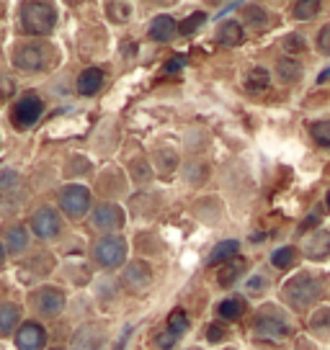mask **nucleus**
Returning a JSON list of instances; mask_svg holds the SVG:
<instances>
[{
  "mask_svg": "<svg viewBox=\"0 0 330 350\" xmlns=\"http://www.w3.org/2000/svg\"><path fill=\"white\" fill-rule=\"evenodd\" d=\"M281 294H284V299L289 301L292 309L305 312V309H309L315 301H320V296H322V281H320L318 275L299 273L281 288Z\"/></svg>",
  "mask_w": 330,
  "mask_h": 350,
  "instance_id": "nucleus-1",
  "label": "nucleus"
},
{
  "mask_svg": "<svg viewBox=\"0 0 330 350\" xmlns=\"http://www.w3.org/2000/svg\"><path fill=\"white\" fill-rule=\"evenodd\" d=\"M21 23L29 33H49L57 23V11L49 3H23Z\"/></svg>",
  "mask_w": 330,
  "mask_h": 350,
  "instance_id": "nucleus-2",
  "label": "nucleus"
},
{
  "mask_svg": "<svg viewBox=\"0 0 330 350\" xmlns=\"http://www.w3.org/2000/svg\"><path fill=\"white\" fill-rule=\"evenodd\" d=\"M286 335H289V322H286L284 312L276 306H264L258 319H255V338L279 342Z\"/></svg>",
  "mask_w": 330,
  "mask_h": 350,
  "instance_id": "nucleus-3",
  "label": "nucleus"
},
{
  "mask_svg": "<svg viewBox=\"0 0 330 350\" xmlns=\"http://www.w3.org/2000/svg\"><path fill=\"white\" fill-rule=\"evenodd\" d=\"M49 59H52V49L47 46V44H23L18 46V52H16V67H21V70H45L49 65Z\"/></svg>",
  "mask_w": 330,
  "mask_h": 350,
  "instance_id": "nucleus-4",
  "label": "nucleus"
},
{
  "mask_svg": "<svg viewBox=\"0 0 330 350\" xmlns=\"http://www.w3.org/2000/svg\"><path fill=\"white\" fill-rule=\"evenodd\" d=\"M93 258H96L99 265H103V268H116V265H121L124 258H127V242L121 240V237H103V240L96 242Z\"/></svg>",
  "mask_w": 330,
  "mask_h": 350,
  "instance_id": "nucleus-5",
  "label": "nucleus"
},
{
  "mask_svg": "<svg viewBox=\"0 0 330 350\" xmlns=\"http://www.w3.org/2000/svg\"><path fill=\"white\" fill-rule=\"evenodd\" d=\"M42 111H45L42 98L29 93V96H23V98L16 103V109H13V124H16L18 129H29V126H34V124L39 121Z\"/></svg>",
  "mask_w": 330,
  "mask_h": 350,
  "instance_id": "nucleus-6",
  "label": "nucleus"
},
{
  "mask_svg": "<svg viewBox=\"0 0 330 350\" xmlns=\"http://www.w3.org/2000/svg\"><path fill=\"white\" fill-rule=\"evenodd\" d=\"M60 204L67 217H83L90 206V191L83 186H67L60 193Z\"/></svg>",
  "mask_w": 330,
  "mask_h": 350,
  "instance_id": "nucleus-7",
  "label": "nucleus"
},
{
  "mask_svg": "<svg viewBox=\"0 0 330 350\" xmlns=\"http://www.w3.org/2000/svg\"><path fill=\"white\" fill-rule=\"evenodd\" d=\"M31 227H34V232H36L39 237L49 240V237H55L57 232H60V217H57L55 208L45 206V208H39V211L34 214Z\"/></svg>",
  "mask_w": 330,
  "mask_h": 350,
  "instance_id": "nucleus-8",
  "label": "nucleus"
},
{
  "mask_svg": "<svg viewBox=\"0 0 330 350\" xmlns=\"http://www.w3.org/2000/svg\"><path fill=\"white\" fill-rule=\"evenodd\" d=\"M121 224H124V214L114 204H103V206H99L93 211V227L96 230L111 232V230H119Z\"/></svg>",
  "mask_w": 330,
  "mask_h": 350,
  "instance_id": "nucleus-9",
  "label": "nucleus"
},
{
  "mask_svg": "<svg viewBox=\"0 0 330 350\" xmlns=\"http://www.w3.org/2000/svg\"><path fill=\"white\" fill-rule=\"evenodd\" d=\"M47 342V332L39 325H34V322H26L21 329H18V335H16V345L18 350H42Z\"/></svg>",
  "mask_w": 330,
  "mask_h": 350,
  "instance_id": "nucleus-10",
  "label": "nucleus"
},
{
  "mask_svg": "<svg viewBox=\"0 0 330 350\" xmlns=\"http://www.w3.org/2000/svg\"><path fill=\"white\" fill-rule=\"evenodd\" d=\"M34 301H36V309L47 314V317H52L57 312H62V306H65V296L62 291H57V288H42L39 294L34 296Z\"/></svg>",
  "mask_w": 330,
  "mask_h": 350,
  "instance_id": "nucleus-11",
  "label": "nucleus"
},
{
  "mask_svg": "<svg viewBox=\"0 0 330 350\" xmlns=\"http://www.w3.org/2000/svg\"><path fill=\"white\" fill-rule=\"evenodd\" d=\"M124 284L129 286L132 291H142L150 286V268L144 265L142 260H134L127 265V271H124Z\"/></svg>",
  "mask_w": 330,
  "mask_h": 350,
  "instance_id": "nucleus-12",
  "label": "nucleus"
},
{
  "mask_svg": "<svg viewBox=\"0 0 330 350\" xmlns=\"http://www.w3.org/2000/svg\"><path fill=\"white\" fill-rule=\"evenodd\" d=\"M73 348L75 350H103V332L101 327H88L77 329L75 338H73Z\"/></svg>",
  "mask_w": 330,
  "mask_h": 350,
  "instance_id": "nucleus-13",
  "label": "nucleus"
},
{
  "mask_svg": "<svg viewBox=\"0 0 330 350\" xmlns=\"http://www.w3.org/2000/svg\"><path fill=\"white\" fill-rule=\"evenodd\" d=\"M101 85H103V72H101L99 67H88L77 77V93L80 96H93V93L101 90Z\"/></svg>",
  "mask_w": 330,
  "mask_h": 350,
  "instance_id": "nucleus-14",
  "label": "nucleus"
},
{
  "mask_svg": "<svg viewBox=\"0 0 330 350\" xmlns=\"http://www.w3.org/2000/svg\"><path fill=\"white\" fill-rule=\"evenodd\" d=\"M305 252L312 260H322L330 255V232H315L309 234V240L305 242Z\"/></svg>",
  "mask_w": 330,
  "mask_h": 350,
  "instance_id": "nucleus-15",
  "label": "nucleus"
},
{
  "mask_svg": "<svg viewBox=\"0 0 330 350\" xmlns=\"http://www.w3.org/2000/svg\"><path fill=\"white\" fill-rule=\"evenodd\" d=\"M178 31V23L173 16H157L153 23H150V36L155 42H170Z\"/></svg>",
  "mask_w": 330,
  "mask_h": 350,
  "instance_id": "nucleus-16",
  "label": "nucleus"
},
{
  "mask_svg": "<svg viewBox=\"0 0 330 350\" xmlns=\"http://www.w3.org/2000/svg\"><path fill=\"white\" fill-rule=\"evenodd\" d=\"M238 240H225V242H220L214 250L210 252V265H220V262H225V260H232L235 255H238Z\"/></svg>",
  "mask_w": 330,
  "mask_h": 350,
  "instance_id": "nucleus-17",
  "label": "nucleus"
},
{
  "mask_svg": "<svg viewBox=\"0 0 330 350\" xmlns=\"http://www.w3.org/2000/svg\"><path fill=\"white\" fill-rule=\"evenodd\" d=\"M242 273H245V260H242V258H232V260H227V265L220 271V284L232 286Z\"/></svg>",
  "mask_w": 330,
  "mask_h": 350,
  "instance_id": "nucleus-18",
  "label": "nucleus"
},
{
  "mask_svg": "<svg viewBox=\"0 0 330 350\" xmlns=\"http://www.w3.org/2000/svg\"><path fill=\"white\" fill-rule=\"evenodd\" d=\"M18 306L16 304H0V335H8L16 322H18Z\"/></svg>",
  "mask_w": 330,
  "mask_h": 350,
  "instance_id": "nucleus-19",
  "label": "nucleus"
},
{
  "mask_svg": "<svg viewBox=\"0 0 330 350\" xmlns=\"http://www.w3.org/2000/svg\"><path fill=\"white\" fill-rule=\"evenodd\" d=\"M26 242H29V234H26V230L23 227H8L5 230V245H8V250L11 252H21L23 247H26Z\"/></svg>",
  "mask_w": 330,
  "mask_h": 350,
  "instance_id": "nucleus-20",
  "label": "nucleus"
},
{
  "mask_svg": "<svg viewBox=\"0 0 330 350\" xmlns=\"http://www.w3.org/2000/svg\"><path fill=\"white\" fill-rule=\"evenodd\" d=\"M276 70H279V75H281V80H284V83H297L299 75H302V65H299L297 59H289V57H286V59H281Z\"/></svg>",
  "mask_w": 330,
  "mask_h": 350,
  "instance_id": "nucleus-21",
  "label": "nucleus"
},
{
  "mask_svg": "<svg viewBox=\"0 0 330 350\" xmlns=\"http://www.w3.org/2000/svg\"><path fill=\"white\" fill-rule=\"evenodd\" d=\"M242 312H245V301L238 299V296L225 299V301L220 304V317L222 319H238V317H242Z\"/></svg>",
  "mask_w": 330,
  "mask_h": 350,
  "instance_id": "nucleus-22",
  "label": "nucleus"
},
{
  "mask_svg": "<svg viewBox=\"0 0 330 350\" xmlns=\"http://www.w3.org/2000/svg\"><path fill=\"white\" fill-rule=\"evenodd\" d=\"M220 42L227 44V46H235V44L242 42V26L235 21H227L220 29Z\"/></svg>",
  "mask_w": 330,
  "mask_h": 350,
  "instance_id": "nucleus-23",
  "label": "nucleus"
},
{
  "mask_svg": "<svg viewBox=\"0 0 330 350\" xmlns=\"http://www.w3.org/2000/svg\"><path fill=\"white\" fill-rule=\"evenodd\" d=\"M188 329V319H186V314L181 312V309H176L170 317H168V332L173 335V338H181L183 332Z\"/></svg>",
  "mask_w": 330,
  "mask_h": 350,
  "instance_id": "nucleus-24",
  "label": "nucleus"
},
{
  "mask_svg": "<svg viewBox=\"0 0 330 350\" xmlns=\"http://www.w3.org/2000/svg\"><path fill=\"white\" fill-rule=\"evenodd\" d=\"M309 134L315 137L318 144L330 147V121H315V124H309Z\"/></svg>",
  "mask_w": 330,
  "mask_h": 350,
  "instance_id": "nucleus-25",
  "label": "nucleus"
},
{
  "mask_svg": "<svg viewBox=\"0 0 330 350\" xmlns=\"http://www.w3.org/2000/svg\"><path fill=\"white\" fill-rule=\"evenodd\" d=\"M271 260H274L276 268H289V265L297 262V250L294 247H281V250H276L271 255Z\"/></svg>",
  "mask_w": 330,
  "mask_h": 350,
  "instance_id": "nucleus-26",
  "label": "nucleus"
},
{
  "mask_svg": "<svg viewBox=\"0 0 330 350\" xmlns=\"http://www.w3.org/2000/svg\"><path fill=\"white\" fill-rule=\"evenodd\" d=\"M245 88L248 90H264V88H268V72L261 70V67H255L253 72L245 77Z\"/></svg>",
  "mask_w": 330,
  "mask_h": 350,
  "instance_id": "nucleus-27",
  "label": "nucleus"
},
{
  "mask_svg": "<svg viewBox=\"0 0 330 350\" xmlns=\"http://www.w3.org/2000/svg\"><path fill=\"white\" fill-rule=\"evenodd\" d=\"M294 16H297L299 21H307V18H312V16H318L320 11V3L318 0H309V3H294Z\"/></svg>",
  "mask_w": 330,
  "mask_h": 350,
  "instance_id": "nucleus-28",
  "label": "nucleus"
},
{
  "mask_svg": "<svg viewBox=\"0 0 330 350\" xmlns=\"http://www.w3.org/2000/svg\"><path fill=\"white\" fill-rule=\"evenodd\" d=\"M248 23H253V26H264L266 21H268V13L261 8V5H248Z\"/></svg>",
  "mask_w": 330,
  "mask_h": 350,
  "instance_id": "nucleus-29",
  "label": "nucleus"
},
{
  "mask_svg": "<svg viewBox=\"0 0 330 350\" xmlns=\"http://www.w3.org/2000/svg\"><path fill=\"white\" fill-rule=\"evenodd\" d=\"M245 288H248V294H261V291H266L268 288V281H266V275L255 273L248 284H245Z\"/></svg>",
  "mask_w": 330,
  "mask_h": 350,
  "instance_id": "nucleus-30",
  "label": "nucleus"
},
{
  "mask_svg": "<svg viewBox=\"0 0 330 350\" xmlns=\"http://www.w3.org/2000/svg\"><path fill=\"white\" fill-rule=\"evenodd\" d=\"M109 11L114 21H127L129 18V5L127 3H109Z\"/></svg>",
  "mask_w": 330,
  "mask_h": 350,
  "instance_id": "nucleus-31",
  "label": "nucleus"
},
{
  "mask_svg": "<svg viewBox=\"0 0 330 350\" xmlns=\"http://www.w3.org/2000/svg\"><path fill=\"white\" fill-rule=\"evenodd\" d=\"M312 329H318V332L330 329V309H322V312H318V314L312 317Z\"/></svg>",
  "mask_w": 330,
  "mask_h": 350,
  "instance_id": "nucleus-32",
  "label": "nucleus"
},
{
  "mask_svg": "<svg viewBox=\"0 0 330 350\" xmlns=\"http://www.w3.org/2000/svg\"><path fill=\"white\" fill-rule=\"evenodd\" d=\"M201 21H207V13H194V16H191L186 23H183V33H194V31H196V26Z\"/></svg>",
  "mask_w": 330,
  "mask_h": 350,
  "instance_id": "nucleus-33",
  "label": "nucleus"
},
{
  "mask_svg": "<svg viewBox=\"0 0 330 350\" xmlns=\"http://www.w3.org/2000/svg\"><path fill=\"white\" fill-rule=\"evenodd\" d=\"M284 46H286V52H289V55H297L299 49L305 46V42H302V36H297V33H292V36H289V39L284 42Z\"/></svg>",
  "mask_w": 330,
  "mask_h": 350,
  "instance_id": "nucleus-34",
  "label": "nucleus"
},
{
  "mask_svg": "<svg viewBox=\"0 0 330 350\" xmlns=\"http://www.w3.org/2000/svg\"><path fill=\"white\" fill-rule=\"evenodd\" d=\"M318 46H320V52L330 55V23L322 26V31H320V36H318Z\"/></svg>",
  "mask_w": 330,
  "mask_h": 350,
  "instance_id": "nucleus-35",
  "label": "nucleus"
},
{
  "mask_svg": "<svg viewBox=\"0 0 330 350\" xmlns=\"http://www.w3.org/2000/svg\"><path fill=\"white\" fill-rule=\"evenodd\" d=\"M16 178H18V175L13 173V170H3V173H0V191L16 186Z\"/></svg>",
  "mask_w": 330,
  "mask_h": 350,
  "instance_id": "nucleus-36",
  "label": "nucleus"
},
{
  "mask_svg": "<svg viewBox=\"0 0 330 350\" xmlns=\"http://www.w3.org/2000/svg\"><path fill=\"white\" fill-rule=\"evenodd\" d=\"M178 342V338H173L170 332H163V335H157V348L160 350H170L173 345Z\"/></svg>",
  "mask_w": 330,
  "mask_h": 350,
  "instance_id": "nucleus-37",
  "label": "nucleus"
},
{
  "mask_svg": "<svg viewBox=\"0 0 330 350\" xmlns=\"http://www.w3.org/2000/svg\"><path fill=\"white\" fill-rule=\"evenodd\" d=\"M183 62H186V57H176V59H170V62L165 65V72H178V70L183 67Z\"/></svg>",
  "mask_w": 330,
  "mask_h": 350,
  "instance_id": "nucleus-38",
  "label": "nucleus"
},
{
  "mask_svg": "<svg viewBox=\"0 0 330 350\" xmlns=\"http://www.w3.org/2000/svg\"><path fill=\"white\" fill-rule=\"evenodd\" d=\"M318 221H320L318 214H312V217H307V221H302V224H299V232H307L309 227H315Z\"/></svg>",
  "mask_w": 330,
  "mask_h": 350,
  "instance_id": "nucleus-39",
  "label": "nucleus"
},
{
  "mask_svg": "<svg viewBox=\"0 0 330 350\" xmlns=\"http://www.w3.org/2000/svg\"><path fill=\"white\" fill-rule=\"evenodd\" d=\"M207 335H210V340H214V342H217V340L222 338V329L217 327V325H212V327H210V332H207Z\"/></svg>",
  "mask_w": 330,
  "mask_h": 350,
  "instance_id": "nucleus-40",
  "label": "nucleus"
},
{
  "mask_svg": "<svg viewBox=\"0 0 330 350\" xmlns=\"http://www.w3.org/2000/svg\"><path fill=\"white\" fill-rule=\"evenodd\" d=\"M325 80H330V67L328 70H322V75L318 77V83H325Z\"/></svg>",
  "mask_w": 330,
  "mask_h": 350,
  "instance_id": "nucleus-41",
  "label": "nucleus"
},
{
  "mask_svg": "<svg viewBox=\"0 0 330 350\" xmlns=\"http://www.w3.org/2000/svg\"><path fill=\"white\" fill-rule=\"evenodd\" d=\"M0 265H3V245H0Z\"/></svg>",
  "mask_w": 330,
  "mask_h": 350,
  "instance_id": "nucleus-42",
  "label": "nucleus"
},
{
  "mask_svg": "<svg viewBox=\"0 0 330 350\" xmlns=\"http://www.w3.org/2000/svg\"><path fill=\"white\" fill-rule=\"evenodd\" d=\"M328 208H330V193H328Z\"/></svg>",
  "mask_w": 330,
  "mask_h": 350,
  "instance_id": "nucleus-43",
  "label": "nucleus"
}]
</instances>
